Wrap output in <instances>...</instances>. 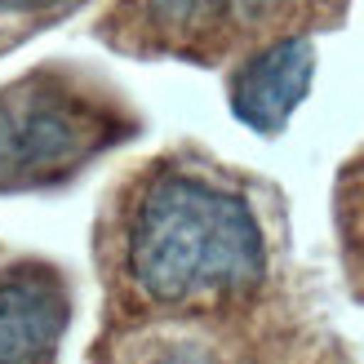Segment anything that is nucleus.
<instances>
[{"label":"nucleus","mask_w":364,"mask_h":364,"mask_svg":"<svg viewBox=\"0 0 364 364\" xmlns=\"http://www.w3.org/2000/svg\"><path fill=\"white\" fill-rule=\"evenodd\" d=\"M124 134V107L98 80L36 67L0 89V191L63 182Z\"/></svg>","instance_id":"obj_2"},{"label":"nucleus","mask_w":364,"mask_h":364,"mask_svg":"<svg viewBox=\"0 0 364 364\" xmlns=\"http://www.w3.org/2000/svg\"><path fill=\"white\" fill-rule=\"evenodd\" d=\"M67 284L45 262L0 271V364H53L67 333Z\"/></svg>","instance_id":"obj_5"},{"label":"nucleus","mask_w":364,"mask_h":364,"mask_svg":"<svg viewBox=\"0 0 364 364\" xmlns=\"http://www.w3.org/2000/svg\"><path fill=\"white\" fill-rule=\"evenodd\" d=\"M316 80V41L311 36H280L240 58L227 85L231 112L253 134H280L298 112Z\"/></svg>","instance_id":"obj_4"},{"label":"nucleus","mask_w":364,"mask_h":364,"mask_svg":"<svg viewBox=\"0 0 364 364\" xmlns=\"http://www.w3.org/2000/svg\"><path fill=\"white\" fill-rule=\"evenodd\" d=\"M124 276L147 302L240 298L267 280V235L245 191L165 169L124 218Z\"/></svg>","instance_id":"obj_1"},{"label":"nucleus","mask_w":364,"mask_h":364,"mask_svg":"<svg viewBox=\"0 0 364 364\" xmlns=\"http://www.w3.org/2000/svg\"><path fill=\"white\" fill-rule=\"evenodd\" d=\"M85 5L89 0H0V58L18 45H27L31 36L58 27L63 18H71Z\"/></svg>","instance_id":"obj_6"},{"label":"nucleus","mask_w":364,"mask_h":364,"mask_svg":"<svg viewBox=\"0 0 364 364\" xmlns=\"http://www.w3.org/2000/svg\"><path fill=\"white\" fill-rule=\"evenodd\" d=\"M355 213H360V240H364V205H360V209H355Z\"/></svg>","instance_id":"obj_7"},{"label":"nucleus","mask_w":364,"mask_h":364,"mask_svg":"<svg viewBox=\"0 0 364 364\" xmlns=\"http://www.w3.org/2000/svg\"><path fill=\"white\" fill-rule=\"evenodd\" d=\"M324 0H112L102 41L124 53L218 63L253 53L280 36H306L302 23Z\"/></svg>","instance_id":"obj_3"}]
</instances>
